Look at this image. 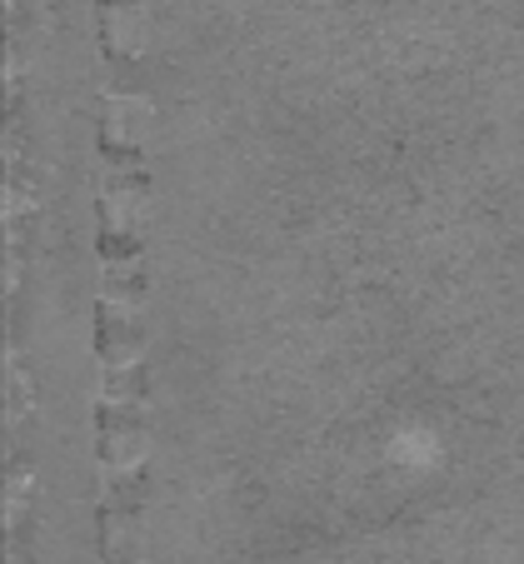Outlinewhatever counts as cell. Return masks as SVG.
Instances as JSON below:
<instances>
[{
	"label": "cell",
	"instance_id": "obj_1",
	"mask_svg": "<svg viewBox=\"0 0 524 564\" xmlns=\"http://www.w3.org/2000/svg\"><path fill=\"white\" fill-rule=\"evenodd\" d=\"M106 256H135V240H130V235H106Z\"/></svg>",
	"mask_w": 524,
	"mask_h": 564
}]
</instances>
